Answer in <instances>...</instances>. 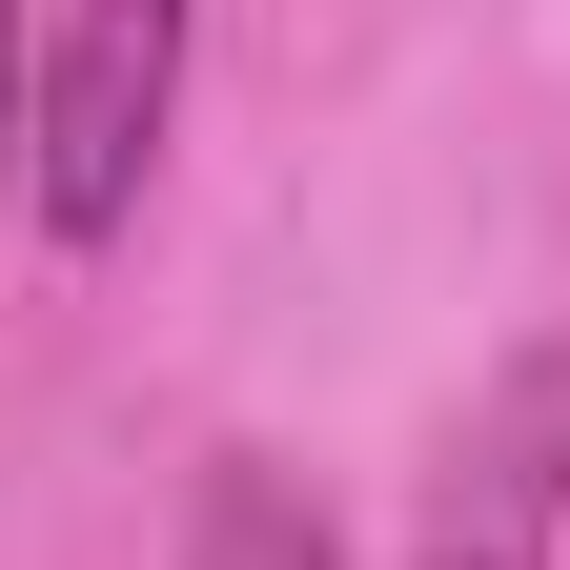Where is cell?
Instances as JSON below:
<instances>
[{"mask_svg":"<svg viewBox=\"0 0 570 570\" xmlns=\"http://www.w3.org/2000/svg\"><path fill=\"white\" fill-rule=\"evenodd\" d=\"M184 41L204 0H41V245H122L142 184H164V122H184Z\"/></svg>","mask_w":570,"mask_h":570,"instance_id":"cell-1","label":"cell"},{"mask_svg":"<svg viewBox=\"0 0 570 570\" xmlns=\"http://www.w3.org/2000/svg\"><path fill=\"white\" fill-rule=\"evenodd\" d=\"M407 570H570V346H510L428 449Z\"/></svg>","mask_w":570,"mask_h":570,"instance_id":"cell-2","label":"cell"},{"mask_svg":"<svg viewBox=\"0 0 570 570\" xmlns=\"http://www.w3.org/2000/svg\"><path fill=\"white\" fill-rule=\"evenodd\" d=\"M184 570H346L326 550V510L285 469H204V510H184Z\"/></svg>","mask_w":570,"mask_h":570,"instance_id":"cell-3","label":"cell"},{"mask_svg":"<svg viewBox=\"0 0 570 570\" xmlns=\"http://www.w3.org/2000/svg\"><path fill=\"white\" fill-rule=\"evenodd\" d=\"M41 225V0H0V245Z\"/></svg>","mask_w":570,"mask_h":570,"instance_id":"cell-4","label":"cell"}]
</instances>
